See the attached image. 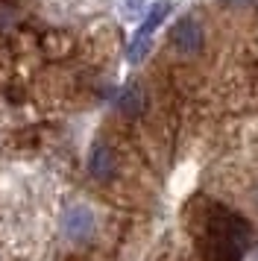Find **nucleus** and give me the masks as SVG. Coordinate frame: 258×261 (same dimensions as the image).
<instances>
[{
	"mask_svg": "<svg viewBox=\"0 0 258 261\" xmlns=\"http://www.w3.org/2000/svg\"><path fill=\"white\" fill-rule=\"evenodd\" d=\"M170 44H173L179 53H197L202 47V27L194 21V18H182L179 24L173 27V33H170Z\"/></svg>",
	"mask_w": 258,
	"mask_h": 261,
	"instance_id": "nucleus-4",
	"label": "nucleus"
},
{
	"mask_svg": "<svg viewBox=\"0 0 258 261\" xmlns=\"http://www.w3.org/2000/svg\"><path fill=\"white\" fill-rule=\"evenodd\" d=\"M88 170H91V176L97 182H106V179H112L115 173V153H112V147L106 141H97L91 147V155H88Z\"/></svg>",
	"mask_w": 258,
	"mask_h": 261,
	"instance_id": "nucleus-5",
	"label": "nucleus"
},
{
	"mask_svg": "<svg viewBox=\"0 0 258 261\" xmlns=\"http://www.w3.org/2000/svg\"><path fill=\"white\" fill-rule=\"evenodd\" d=\"M170 9H173L170 0H159V3H152L150 6V12L144 15V24H141L138 36H135L132 47H129V62H141L144 59V53H147V47H150V36L164 24V18L170 15Z\"/></svg>",
	"mask_w": 258,
	"mask_h": 261,
	"instance_id": "nucleus-2",
	"label": "nucleus"
},
{
	"mask_svg": "<svg viewBox=\"0 0 258 261\" xmlns=\"http://www.w3.org/2000/svg\"><path fill=\"white\" fill-rule=\"evenodd\" d=\"M126 6H129V15H135V12H141L144 0H126Z\"/></svg>",
	"mask_w": 258,
	"mask_h": 261,
	"instance_id": "nucleus-7",
	"label": "nucleus"
},
{
	"mask_svg": "<svg viewBox=\"0 0 258 261\" xmlns=\"http://www.w3.org/2000/svg\"><path fill=\"white\" fill-rule=\"evenodd\" d=\"M138 100H141V91H138V88H129L126 94H123V103H120V109L132 115V112H138V106H141Z\"/></svg>",
	"mask_w": 258,
	"mask_h": 261,
	"instance_id": "nucleus-6",
	"label": "nucleus"
},
{
	"mask_svg": "<svg viewBox=\"0 0 258 261\" xmlns=\"http://www.w3.org/2000/svg\"><path fill=\"white\" fill-rule=\"evenodd\" d=\"M202 261H241L252 247V226L223 202L202 200V214L194 217Z\"/></svg>",
	"mask_w": 258,
	"mask_h": 261,
	"instance_id": "nucleus-1",
	"label": "nucleus"
},
{
	"mask_svg": "<svg viewBox=\"0 0 258 261\" xmlns=\"http://www.w3.org/2000/svg\"><path fill=\"white\" fill-rule=\"evenodd\" d=\"M62 232L70 241H85L94 232V212L88 205H68L62 214Z\"/></svg>",
	"mask_w": 258,
	"mask_h": 261,
	"instance_id": "nucleus-3",
	"label": "nucleus"
}]
</instances>
